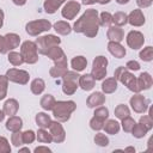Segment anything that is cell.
<instances>
[{"instance_id": "6da1fadb", "label": "cell", "mask_w": 153, "mask_h": 153, "mask_svg": "<svg viewBox=\"0 0 153 153\" xmlns=\"http://www.w3.org/2000/svg\"><path fill=\"white\" fill-rule=\"evenodd\" d=\"M98 29H99L98 12L97 10L90 8L86 10V12L75 22L73 30L75 32H81L87 37H94L98 33Z\"/></svg>"}, {"instance_id": "7a4b0ae2", "label": "cell", "mask_w": 153, "mask_h": 153, "mask_svg": "<svg viewBox=\"0 0 153 153\" xmlns=\"http://www.w3.org/2000/svg\"><path fill=\"white\" fill-rule=\"evenodd\" d=\"M76 109V105L73 100H59L55 102L53 108V115L59 122H66L69 120L71 114Z\"/></svg>"}, {"instance_id": "3957f363", "label": "cell", "mask_w": 153, "mask_h": 153, "mask_svg": "<svg viewBox=\"0 0 153 153\" xmlns=\"http://www.w3.org/2000/svg\"><path fill=\"white\" fill-rule=\"evenodd\" d=\"M114 78L116 80H120L122 84H124L130 91L137 93L140 92L139 87H137V82H136V78L126 68V67H118L116 71H115V74H114Z\"/></svg>"}, {"instance_id": "277c9868", "label": "cell", "mask_w": 153, "mask_h": 153, "mask_svg": "<svg viewBox=\"0 0 153 153\" xmlns=\"http://www.w3.org/2000/svg\"><path fill=\"white\" fill-rule=\"evenodd\" d=\"M20 55L26 63H36L38 61V54H37V45L35 42L25 41L22 44L20 48Z\"/></svg>"}, {"instance_id": "5b68a950", "label": "cell", "mask_w": 153, "mask_h": 153, "mask_svg": "<svg viewBox=\"0 0 153 153\" xmlns=\"http://www.w3.org/2000/svg\"><path fill=\"white\" fill-rule=\"evenodd\" d=\"M35 43L37 45V51H39L41 54H45L51 47L59 45L61 43V39L55 35H47L38 37Z\"/></svg>"}, {"instance_id": "8992f818", "label": "cell", "mask_w": 153, "mask_h": 153, "mask_svg": "<svg viewBox=\"0 0 153 153\" xmlns=\"http://www.w3.org/2000/svg\"><path fill=\"white\" fill-rule=\"evenodd\" d=\"M50 29H51V23L45 19H38V20H33L26 24V32L30 36H37Z\"/></svg>"}, {"instance_id": "52a82bcc", "label": "cell", "mask_w": 153, "mask_h": 153, "mask_svg": "<svg viewBox=\"0 0 153 153\" xmlns=\"http://www.w3.org/2000/svg\"><path fill=\"white\" fill-rule=\"evenodd\" d=\"M63 85H62V91L66 94H73L76 88H78V82L76 80L79 79L80 75L75 72H66L63 75Z\"/></svg>"}, {"instance_id": "ba28073f", "label": "cell", "mask_w": 153, "mask_h": 153, "mask_svg": "<svg viewBox=\"0 0 153 153\" xmlns=\"http://www.w3.org/2000/svg\"><path fill=\"white\" fill-rule=\"evenodd\" d=\"M106 66H108V60L104 56H97L93 60L92 65V76L94 80H102L106 75Z\"/></svg>"}, {"instance_id": "9c48e42d", "label": "cell", "mask_w": 153, "mask_h": 153, "mask_svg": "<svg viewBox=\"0 0 153 153\" xmlns=\"http://www.w3.org/2000/svg\"><path fill=\"white\" fill-rule=\"evenodd\" d=\"M44 55H47L48 57H50L55 62V66L67 68V59H66V55H65L63 50L59 45L51 47Z\"/></svg>"}, {"instance_id": "30bf717a", "label": "cell", "mask_w": 153, "mask_h": 153, "mask_svg": "<svg viewBox=\"0 0 153 153\" xmlns=\"http://www.w3.org/2000/svg\"><path fill=\"white\" fill-rule=\"evenodd\" d=\"M6 76L10 81H13V82H17V84H22V85H25L27 84L29 79H30V75L26 71H23V69H17V68H11L6 72Z\"/></svg>"}, {"instance_id": "8fae6325", "label": "cell", "mask_w": 153, "mask_h": 153, "mask_svg": "<svg viewBox=\"0 0 153 153\" xmlns=\"http://www.w3.org/2000/svg\"><path fill=\"white\" fill-rule=\"evenodd\" d=\"M49 130H50V135L53 137V141L56 142V143H60L62 141H65V137H66V133H65V129L62 127V124L57 121L55 122H50L49 124Z\"/></svg>"}, {"instance_id": "7c38bea8", "label": "cell", "mask_w": 153, "mask_h": 153, "mask_svg": "<svg viewBox=\"0 0 153 153\" xmlns=\"http://www.w3.org/2000/svg\"><path fill=\"white\" fill-rule=\"evenodd\" d=\"M145 43V37L140 31H130L127 35V44L133 49L137 50L140 49Z\"/></svg>"}, {"instance_id": "4fadbf2b", "label": "cell", "mask_w": 153, "mask_h": 153, "mask_svg": "<svg viewBox=\"0 0 153 153\" xmlns=\"http://www.w3.org/2000/svg\"><path fill=\"white\" fill-rule=\"evenodd\" d=\"M129 103H130V105H131V109H133L135 112H137V114L145 112V111L147 110V108H148V102H147V99H146L143 96H141V94H135V96H133V97L130 98Z\"/></svg>"}, {"instance_id": "5bb4252c", "label": "cell", "mask_w": 153, "mask_h": 153, "mask_svg": "<svg viewBox=\"0 0 153 153\" xmlns=\"http://www.w3.org/2000/svg\"><path fill=\"white\" fill-rule=\"evenodd\" d=\"M79 11H80V4L79 2H76V1H68L63 6V8L61 11V14L66 19H73L79 13Z\"/></svg>"}, {"instance_id": "9a60e30c", "label": "cell", "mask_w": 153, "mask_h": 153, "mask_svg": "<svg viewBox=\"0 0 153 153\" xmlns=\"http://www.w3.org/2000/svg\"><path fill=\"white\" fill-rule=\"evenodd\" d=\"M128 23L133 26H141L145 24V16L141 10H134L128 16Z\"/></svg>"}, {"instance_id": "2e32d148", "label": "cell", "mask_w": 153, "mask_h": 153, "mask_svg": "<svg viewBox=\"0 0 153 153\" xmlns=\"http://www.w3.org/2000/svg\"><path fill=\"white\" fill-rule=\"evenodd\" d=\"M106 36L112 42H121L124 38V32L121 29V26L115 25V26H109L108 32H106Z\"/></svg>"}, {"instance_id": "e0dca14e", "label": "cell", "mask_w": 153, "mask_h": 153, "mask_svg": "<svg viewBox=\"0 0 153 153\" xmlns=\"http://www.w3.org/2000/svg\"><path fill=\"white\" fill-rule=\"evenodd\" d=\"M105 103V96L102 92H94L91 96H88L86 104L88 108H97Z\"/></svg>"}, {"instance_id": "ac0fdd59", "label": "cell", "mask_w": 153, "mask_h": 153, "mask_svg": "<svg viewBox=\"0 0 153 153\" xmlns=\"http://www.w3.org/2000/svg\"><path fill=\"white\" fill-rule=\"evenodd\" d=\"M136 82H137V87H139L140 91H142V90H148V88H151V86H152V84H153V79H152V76H151L149 73L143 72V73H141L140 76L136 79Z\"/></svg>"}, {"instance_id": "d6986e66", "label": "cell", "mask_w": 153, "mask_h": 153, "mask_svg": "<svg viewBox=\"0 0 153 153\" xmlns=\"http://www.w3.org/2000/svg\"><path fill=\"white\" fill-rule=\"evenodd\" d=\"M108 50L110 51L111 55H114L117 59H122L126 55V49H124V47H122L120 44V42H112V41H110L109 44H108Z\"/></svg>"}, {"instance_id": "ffe728a7", "label": "cell", "mask_w": 153, "mask_h": 153, "mask_svg": "<svg viewBox=\"0 0 153 153\" xmlns=\"http://www.w3.org/2000/svg\"><path fill=\"white\" fill-rule=\"evenodd\" d=\"M94 78L92 76V74H84L79 76V86L84 90V91H90L94 87Z\"/></svg>"}, {"instance_id": "44dd1931", "label": "cell", "mask_w": 153, "mask_h": 153, "mask_svg": "<svg viewBox=\"0 0 153 153\" xmlns=\"http://www.w3.org/2000/svg\"><path fill=\"white\" fill-rule=\"evenodd\" d=\"M4 38H5V44L8 51L17 48L20 43V37L17 33H7L6 36H4Z\"/></svg>"}, {"instance_id": "7402d4cb", "label": "cell", "mask_w": 153, "mask_h": 153, "mask_svg": "<svg viewBox=\"0 0 153 153\" xmlns=\"http://www.w3.org/2000/svg\"><path fill=\"white\" fill-rule=\"evenodd\" d=\"M18 108H19V104L16 99H7L4 104V110L2 111L7 116H14L18 111Z\"/></svg>"}, {"instance_id": "603a6c76", "label": "cell", "mask_w": 153, "mask_h": 153, "mask_svg": "<svg viewBox=\"0 0 153 153\" xmlns=\"http://www.w3.org/2000/svg\"><path fill=\"white\" fill-rule=\"evenodd\" d=\"M23 127V121L18 116H10L8 121L6 122V128L11 131H17L20 130Z\"/></svg>"}, {"instance_id": "cb8c5ba5", "label": "cell", "mask_w": 153, "mask_h": 153, "mask_svg": "<svg viewBox=\"0 0 153 153\" xmlns=\"http://www.w3.org/2000/svg\"><path fill=\"white\" fill-rule=\"evenodd\" d=\"M71 66L74 71L76 72H81L86 68L87 66V60L84 57V56H75L73 57V60L71 61Z\"/></svg>"}, {"instance_id": "d4e9b609", "label": "cell", "mask_w": 153, "mask_h": 153, "mask_svg": "<svg viewBox=\"0 0 153 153\" xmlns=\"http://www.w3.org/2000/svg\"><path fill=\"white\" fill-rule=\"evenodd\" d=\"M65 1H66V0H45L43 6H44V10H45L47 13L53 14V13L56 12V10H57Z\"/></svg>"}, {"instance_id": "484cf974", "label": "cell", "mask_w": 153, "mask_h": 153, "mask_svg": "<svg viewBox=\"0 0 153 153\" xmlns=\"http://www.w3.org/2000/svg\"><path fill=\"white\" fill-rule=\"evenodd\" d=\"M117 88V80L115 78H108L102 84V90L104 93H112Z\"/></svg>"}, {"instance_id": "4316f807", "label": "cell", "mask_w": 153, "mask_h": 153, "mask_svg": "<svg viewBox=\"0 0 153 153\" xmlns=\"http://www.w3.org/2000/svg\"><path fill=\"white\" fill-rule=\"evenodd\" d=\"M54 30H55L57 33L66 36V35H69V33H71L72 27H71V25H69L67 22L60 20V22H56V23L54 24Z\"/></svg>"}, {"instance_id": "83f0119b", "label": "cell", "mask_w": 153, "mask_h": 153, "mask_svg": "<svg viewBox=\"0 0 153 153\" xmlns=\"http://www.w3.org/2000/svg\"><path fill=\"white\" fill-rule=\"evenodd\" d=\"M50 122H51V118H50L49 115H47L44 112H38L36 115V123H37V126L39 128H43V129L48 128Z\"/></svg>"}, {"instance_id": "f1b7e54d", "label": "cell", "mask_w": 153, "mask_h": 153, "mask_svg": "<svg viewBox=\"0 0 153 153\" xmlns=\"http://www.w3.org/2000/svg\"><path fill=\"white\" fill-rule=\"evenodd\" d=\"M103 128L105 129V133L114 135V134H117L118 133V130H120V123L117 121H115V120H109V121H106L104 123Z\"/></svg>"}, {"instance_id": "f546056e", "label": "cell", "mask_w": 153, "mask_h": 153, "mask_svg": "<svg viewBox=\"0 0 153 153\" xmlns=\"http://www.w3.org/2000/svg\"><path fill=\"white\" fill-rule=\"evenodd\" d=\"M30 88H31V92H32L33 94H41V93L44 91V88H45V84H44L43 79L37 78V79L32 80Z\"/></svg>"}, {"instance_id": "4dcf8cb0", "label": "cell", "mask_w": 153, "mask_h": 153, "mask_svg": "<svg viewBox=\"0 0 153 153\" xmlns=\"http://www.w3.org/2000/svg\"><path fill=\"white\" fill-rule=\"evenodd\" d=\"M55 98L51 96V94H45V96H43L42 97V99H41V106L44 109V110H47V111H49V110H53V108H54V105H55Z\"/></svg>"}, {"instance_id": "1f68e13d", "label": "cell", "mask_w": 153, "mask_h": 153, "mask_svg": "<svg viewBox=\"0 0 153 153\" xmlns=\"http://www.w3.org/2000/svg\"><path fill=\"white\" fill-rule=\"evenodd\" d=\"M112 23H115L117 26H123L128 23V16L124 12H116L112 16Z\"/></svg>"}, {"instance_id": "d6a6232c", "label": "cell", "mask_w": 153, "mask_h": 153, "mask_svg": "<svg viewBox=\"0 0 153 153\" xmlns=\"http://www.w3.org/2000/svg\"><path fill=\"white\" fill-rule=\"evenodd\" d=\"M130 115V111H129V108L124 104H120L115 108V116L120 120H123L124 117L129 116Z\"/></svg>"}, {"instance_id": "836d02e7", "label": "cell", "mask_w": 153, "mask_h": 153, "mask_svg": "<svg viewBox=\"0 0 153 153\" xmlns=\"http://www.w3.org/2000/svg\"><path fill=\"white\" fill-rule=\"evenodd\" d=\"M147 131H148V129L143 126V124H141L140 122L136 124L135 123V126H134V128L131 129V133H133V135L135 136V137H137V139H141V137H143L146 134H147Z\"/></svg>"}, {"instance_id": "e575fe53", "label": "cell", "mask_w": 153, "mask_h": 153, "mask_svg": "<svg viewBox=\"0 0 153 153\" xmlns=\"http://www.w3.org/2000/svg\"><path fill=\"white\" fill-rule=\"evenodd\" d=\"M37 140H38V142H42V143H49L53 141V137H51L50 133H48L47 130L41 128L37 131Z\"/></svg>"}, {"instance_id": "d590c367", "label": "cell", "mask_w": 153, "mask_h": 153, "mask_svg": "<svg viewBox=\"0 0 153 153\" xmlns=\"http://www.w3.org/2000/svg\"><path fill=\"white\" fill-rule=\"evenodd\" d=\"M8 62L12 63L13 66H20L22 63H24V60H23V57H22V55L19 53L11 51L8 54Z\"/></svg>"}, {"instance_id": "8d00e7d4", "label": "cell", "mask_w": 153, "mask_h": 153, "mask_svg": "<svg viewBox=\"0 0 153 153\" xmlns=\"http://www.w3.org/2000/svg\"><path fill=\"white\" fill-rule=\"evenodd\" d=\"M8 79L6 75H0V100H2L7 94Z\"/></svg>"}, {"instance_id": "74e56055", "label": "cell", "mask_w": 153, "mask_h": 153, "mask_svg": "<svg viewBox=\"0 0 153 153\" xmlns=\"http://www.w3.org/2000/svg\"><path fill=\"white\" fill-rule=\"evenodd\" d=\"M140 59L142 61L149 62L153 60V48L152 47H146L143 48V50L140 51Z\"/></svg>"}, {"instance_id": "f35d334b", "label": "cell", "mask_w": 153, "mask_h": 153, "mask_svg": "<svg viewBox=\"0 0 153 153\" xmlns=\"http://www.w3.org/2000/svg\"><path fill=\"white\" fill-rule=\"evenodd\" d=\"M112 24V16L109 12H102L99 17V25L102 26H110Z\"/></svg>"}, {"instance_id": "ab89813d", "label": "cell", "mask_w": 153, "mask_h": 153, "mask_svg": "<svg viewBox=\"0 0 153 153\" xmlns=\"http://www.w3.org/2000/svg\"><path fill=\"white\" fill-rule=\"evenodd\" d=\"M134 126H135V121H134L130 116H127V117H124V118L122 120V127H123V130H124V131L130 133L131 129L134 128Z\"/></svg>"}, {"instance_id": "60d3db41", "label": "cell", "mask_w": 153, "mask_h": 153, "mask_svg": "<svg viewBox=\"0 0 153 153\" xmlns=\"http://www.w3.org/2000/svg\"><path fill=\"white\" fill-rule=\"evenodd\" d=\"M94 142L98 145V146H102V147H106L109 145V139L105 134H102V133H98L96 134L94 136Z\"/></svg>"}, {"instance_id": "b9f144b4", "label": "cell", "mask_w": 153, "mask_h": 153, "mask_svg": "<svg viewBox=\"0 0 153 153\" xmlns=\"http://www.w3.org/2000/svg\"><path fill=\"white\" fill-rule=\"evenodd\" d=\"M11 141L16 147H19L20 145H23V133H20V130L13 131V134L11 135Z\"/></svg>"}, {"instance_id": "7bdbcfd3", "label": "cell", "mask_w": 153, "mask_h": 153, "mask_svg": "<svg viewBox=\"0 0 153 153\" xmlns=\"http://www.w3.org/2000/svg\"><path fill=\"white\" fill-rule=\"evenodd\" d=\"M103 126H104V121L96 117V116H93L90 121V127L93 130H100V129H103Z\"/></svg>"}, {"instance_id": "ee69618b", "label": "cell", "mask_w": 153, "mask_h": 153, "mask_svg": "<svg viewBox=\"0 0 153 153\" xmlns=\"http://www.w3.org/2000/svg\"><path fill=\"white\" fill-rule=\"evenodd\" d=\"M94 116L105 121L109 117V110L105 106H98V109H96V111H94Z\"/></svg>"}, {"instance_id": "f6af8a7d", "label": "cell", "mask_w": 153, "mask_h": 153, "mask_svg": "<svg viewBox=\"0 0 153 153\" xmlns=\"http://www.w3.org/2000/svg\"><path fill=\"white\" fill-rule=\"evenodd\" d=\"M66 72H67V68H65V67H59V66H55V67L50 68V71H49L50 75H51V76H54V78L62 76Z\"/></svg>"}, {"instance_id": "bcb514c9", "label": "cell", "mask_w": 153, "mask_h": 153, "mask_svg": "<svg viewBox=\"0 0 153 153\" xmlns=\"http://www.w3.org/2000/svg\"><path fill=\"white\" fill-rule=\"evenodd\" d=\"M0 153H11V146L4 136H0Z\"/></svg>"}, {"instance_id": "7dc6e473", "label": "cell", "mask_w": 153, "mask_h": 153, "mask_svg": "<svg viewBox=\"0 0 153 153\" xmlns=\"http://www.w3.org/2000/svg\"><path fill=\"white\" fill-rule=\"evenodd\" d=\"M36 139V135L32 130H26L23 133V143H32Z\"/></svg>"}, {"instance_id": "c3c4849f", "label": "cell", "mask_w": 153, "mask_h": 153, "mask_svg": "<svg viewBox=\"0 0 153 153\" xmlns=\"http://www.w3.org/2000/svg\"><path fill=\"white\" fill-rule=\"evenodd\" d=\"M140 123L143 124L148 130H151L152 127H153V120H152V117H151L149 115H145V116H142V117L140 118Z\"/></svg>"}, {"instance_id": "681fc988", "label": "cell", "mask_w": 153, "mask_h": 153, "mask_svg": "<svg viewBox=\"0 0 153 153\" xmlns=\"http://www.w3.org/2000/svg\"><path fill=\"white\" fill-rule=\"evenodd\" d=\"M126 68L127 69H130V71H139L140 69V65L137 61H134V60H130L127 62L126 65Z\"/></svg>"}, {"instance_id": "f907efd6", "label": "cell", "mask_w": 153, "mask_h": 153, "mask_svg": "<svg viewBox=\"0 0 153 153\" xmlns=\"http://www.w3.org/2000/svg\"><path fill=\"white\" fill-rule=\"evenodd\" d=\"M7 51L8 50L5 44V38H4V36H0V54H6Z\"/></svg>"}, {"instance_id": "816d5d0a", "label": "cell", "mask_w": 153, "mask_h": 153, "mask_svg": "<svg viewBox=\"0 0 153 153\" xmlns=\"http://www.w3.org/2000/svg\"><path fill=\"white\" fill-rule=\"evenodd\" d=\"M136 4H137L140 7L145 8V7H148V6L152 5V0H136Z\"/></svg>"}, {"instance_id": "f5cc1de1", "label": "cell", "mask_w": 153, "mask_h": 153, "mask_svg": "<svg viewBox=\"0 0 153 153\" xmlns=\"http://www.w3.org/2000/svg\"><path fill=\"white\" fill-rule=\"evenodd\" d=\"M35 152H36V153H39V152H47V153H50L51 149L48 148V147H44V146H38V147L35 148Z\"/></svg>"}, {"instance_id": "db71d44e", "label": "cell", "mask_w": 153, "mask_h": 153, "mask_svg": "<svg viewBox=\"0 0 153 153\" xmlns=\"http://www.w3.org/2000/svg\"><path fill=\"white\" fill-rule=\"evenodd\" d=\"M16 5H18V6H23V5H25V2H26V0H12Z\"/></svg>"}, {"instance_id": "11a10c76", "label": "cell", "mask_w": 153, "mask_h": 153, "mask_svg": "<svg viewBox=\"0 0 153 153\" xmlns=\"http://www.w3.org/2000/svg\"><path fill=\"white\" fill-rule=\"evenodd\" d=\"M98 0H82V4H85V5H92V4H94V2H97Z\"/></svg>"}, {"instance_id": "9f6ffc18", "label": "cell", "mask_w": 153, "mask_h": 153, "mask_svg": "<svg viewBox=\"0 0 153 153\" xmlns=\"http://www.w3.org/2000/svg\"><path fill=\"white\" fill-rule=\"evenodd\" d=\"M2 24H4V12H2V10L0 8V27L2 26Z\"/></svg>"}, {"instance_id": "6f0895ef", "label": "cell", "mask_w": 153, "mask_h": 153, "mask_svg": "<svg viewBox=\"0 0 153 153\" xmlns=\"http://www.w3.org/2000/svg\"><path fill=\"white\" fill-rule=\"evenodd\" d=\"M4 118H5V112L0 110V122H2V121H4Z\"/></svg>"}, {"instance_id": "680465c9", "label": "cell", "mask_w": 153, "mask_h": 153, "mask_svg": "<svg viewBox=\"0 0 153 153\" xmlns=\"http://www.w3.org/2000/svg\"><path fill=\"white\" fill-rule=\"evenodd\" d=\"M19 152H29L30 153V149L27 147H24V148H19Z\"/></svg>"}, {"instance_id": "91938a15", "label": "cell", "mask_w": 153, "mask_h": 153, "mask_svg": "<svg viewBox=\"0 0 153 153\" xmlns=\"http://www.w3.org/2000/svg\"><path fill=\"white\" fill-rule=\"evenodd\" d=\"M98 2H99V4H102V5H104V4L110 2V0H98Z\"/></svg>"}, {"instance_id": "94428289", "label": "cell", "mask_w": 153, "mask_h": 153, "mask_svg": "<svg viewBox=\"0 0 153 153\" xmlns=\"http://www.w3.org/2000/svg\"><path fill=\"white\" fill-rule=\"evenodd\" d=\"M116 1H117L118 4H121V5H123V4H127L129 0H116Z\"/></svg>"}, {"instance_id": "6125c7cd", "label": "cell", "mask_w": 153, "mask_h": 153, "mask_svg": "<svg viewBox=\"0 0 153 153\" xmlns=\"http://www.w3.org/2000/svg\"><path fill=\"white\" fill-rule=\"evenodd\" d=\"M124 151H129V152H135V148L134 147H127Z\"/></svg>"}, {"instance_id": "be15d7a7", "label": "cell", "mask_w": 153, "mask_h": 153, "mask_svg": "<svg viewBox=\"0 0 153 153\" xmlns=\"http://www.w3.org/2000/svg\"><path fill=\"white\" fill-rule=\"evenodd\" d=\"M152 1H153V0H152Z\"/></svg>"}]
</instances>
